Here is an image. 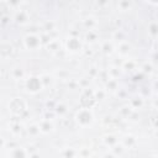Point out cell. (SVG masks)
<instances>
[{
  "label": "cell",
  "mask_w": 158,
  "mask_h": 158,
  "mask_svg": "<svg viewBox=\"0 0 158 158\" xmlns=\"http://www.w3.org/2000/svg\"><path fill=\"white\" fill-rule=\"evenodd\" d=\"M148 2H151V4H153V5H158V0H147Z\"/></svg>",
  "instance_id": "cell-28"
},
{
  "label": "cell",
  "mask_w": 158,
  "mask_h": 158,
  "mask_svg": "<svg viewBox=\"0 0 158 158\" xmlns=\"http://www.w3.org/2000/svg\"><path fill=\"white\" fill-rule=\"evenodd\" d=\"M136 67V63L133 62V60H131V59H128V60H126V62H123V68L125 69H132V68H135Z\"/></svg>",
  "instance_id": "cell-21"
},
{
  "label": "cell",
  "mask_w": 158,
  "mask_h": 158,
  "mask_svg": "<svg viewBox=\"0 0 158 158\" xmlns=\"http://www.w3.org/2000/svg\"><path fill=\"white\" fill-rule=\"evenodd\" d=\"M130 49H131V44H130L128 42H126V41H121L120 44L117 46V52H118L121 56L128 54Z\"/></svg>",
  "instance_id": "cell-6"
},
{
  "label": "cell",
  "mask_w": 158,
  "mask_h": 158,
  "mask_svg": "<svg viewBox=\"0 0 158 158\" xmlns=\"http://www.w3.org/2000/svg\"><path fill=\"white\" fill-rule=\"evenodd\" d=\"M114 37H115V40H118V41H123V40H125V35H123V33H122L120 30L115 32Z\"/></svg>",
  "instance_id": "cell-23"
},
{
  "label": "cell",
  "mask_w": 158,
  "mask_h": 158,
  "mask_svg": "<svg viewBox=\"0 0 158 158\" xmlns=\"http://www.w3.org/2000/svg\"><path fill=\"white\" fill-rule=\"evenodd\" d=\"M118 7H120V10L126 11L131 7V1L130 0H120L118 1Z\"/></svg>",
  "instance_id": "cell-14"
},
{
  "label": "cell",
  "mask_w": 158,
  "mask_h": 158,
  "mask_svg": "<svg viewBox=\"0 0 158 158\" xmlns=\"http://www.w3.org/2000/svg\"><path fill=\"white\" fill-rule=\"evenodd\" d=\"M147 32L152 38H157L158 37V22H151L147 26Z\"/></svg>",
  "instance_id": "cell-8"
},
{
  "label": "cell",
  "mask_w": 158,
  "mask_h": 158,
  "mask_svg": "<svg viewBox=\"0 0 158 158\" xmlns=\"http://www.w3.org/2000/svg\"><path fill=\"white\" fill-rule=\"evenodd\" d=\"M98 1V4L100 5V6H105V5H107L109 4V1L110 0H96Z\"/></svg>",
  "instance_id": "cell-26"
},
{
  "label": "cell",
  "mask_w": 158,
  "mask_h": 158,
  "mask_svg": "<svg viewBox=\"0 0 158 158\" xmlns=\"http://www.w3.org/2000/svg\"><path fill=\"white\" fill-rule=\"evenodd\" d=\"M67 106L63 104V102H59L57 106H56V112L57 114H59V115H64V114H67Z\"/></svg>",
  "instance_id": "cell-15"
},
{
  "label": "cell",
  "mask_w": 158,
  "mask_h": 158,
  "mask_svg": "<svg viewBox=\"0 0 158 158\" xmlns=\"http://www.w3.org/2000/svg\"><path fill=\"white\" fill-rule=\"evenodd\" d=\"M38 125H40V128H41V132H42V133H48V132H51V131L53 130V123H52V121H49V120H47V118H43Z\"/></svg>",
  "instance_id": "cell-5"
},
{
  "label": "cell",
  "mask_w": 158,
  "mask_h": 158,
  "mask_svg": "<svg viewBox=\"0 0 158 158\" xmlns=\"http://www.w3.org/2000/svg\"><path fill=\"white\" fill-rule=\"evenodd\" d=\"M48 48H51V51L56 52V51H58V49H59V43H58L56 40H52V41L48 43Z\"/></svg>",
  "instance_id": "cell-18"
},
{
  "label": "cell",
  "mask_w": 158,
  "mask_h": 158,
  "mask_svg": "<svg viewBox=\"0 0 158 158\" xmlns=\"http://www.w3.org/2000/svg\"><path fill=\"white\" fill-rule=\"evenodd\" d=\"M83 22H84V26L86 28H89V30H94L96 27V25H98V22H96V20L94 17H86V19L83 20Z\"/></svg>",
  "instance_id": "cell-9"
},
{
  "label": "cell",
  "mask_w": 158,
  "mask_h": 158,
  "mask_svg": "<svg viewBox=\"0 0 158 158\" xmlns=\"http://www.w3.org/2000/svg\"><path fill=\"white\" fill-rule=\"evenodd\" d=\"M25 85H26L27 91H30V93H32V94L38 93V91L44 86L43 83H42L41 77H36V75H32V77L27 78Z\"/></svg>",
  "instance_id": "cell-3"
},
{
  "label": "cell",
  "mask_w": 158,
  "mask_h": 158,
  "mask_svg": "<svg viewBox=\"0 0 158 158\" xmlns=\"http://www.w3.org/2000/svg\"><path fill=\"white\" fill-rule=\"evenodd\" d=\"M15 21L17 22V23H26L27 21H28V14L26 12V11H23V10H20L19 12H16V15H15Z\"/></svg>",
  "instance_id": "cell-7"
},
{
  "label": "cell",
  "mask_w": 158,
  "mask_h": 158,
  "mask_svg": "<svg viewBox=\"0 0 158 158\" xmlns=\"http://www.w3.org/2000/svg\"><path fill=\"white\" fill-rule=\"evenodd\" d=\"M102 51L105 52V53H111L112 52V49H114V47H112V44L110 43V42H104V44H102Z\"/></svg>",
  "instance_id": "cell-19"
},
{
  "label": "cell",
  "mask_w": 158,
  "mask_h": 158,
  "mask_svg": "<svg viewBox=\"0 0 158 158\" xmlns=\"http://www.w3.org/2000/svg\"><path fill=\"white\" fill-rule=\"evenodd\" d=\"M65 47L68 51L75 53V52H79L81 49V42L79 40V37H74V36H70L67 42H65Z\"/></svg>",
  "instance_id": "cell-4"
},
{
  "label": "cell",
  "mask_w": 158,
  "mask_h": 158,
  "mask_svg": "<svg viewBox=\"0 0 158 158\" xmlns=\"http://www.w3.org/2000/svg\"><path fill=\"white\" fill-rule=\"evenodd\" d=\"M10 154H11L12 157H20V156L23 157V156H27V152H26L23 148H21V151H19V148H16V151H15V152H11Z\"/></svg>",
  "instance_id": "cell-20"
},
{
  "label": "cell",
  "mask_w": 158,
  "mask_h": 158,
  "mask_svg": "<svg viewBox=\"0 0 158 158\" xmlns=\"http://www.w3.org/2000/svg\"><path fill=\"white\" fill-rule=\"evenodd\" d=\"M154 89H156V91H158V80L154 83Z\"/></svg>",
  "instance_id": "cell-29"
},
{
  "label": "cell",
  "mask_w": 158,
  "mask_h": 158,
  "mask_svg": "<svg viewBox=\"0 0 158 158\" xmlns=\"http://www.w3.org/2000/svg\"><path fill=\"white\" fill-rule=\"evenodd\" d=\"M27 131H28V133H32V135H37V133H40V132H41V128H40V125H36V123H33V125H30V126H28Z\"/></svg>",
  "instance_id": "cell-16"
},
{
  "label": "cell",
  "mask_w": 158,
  "mask_h": 158,
  "mask_svg": "<svg viewBox=\"0 0 158 158\" xmlns=\"http://www.w3.org/2000/svg\"><path fill=\"white\" fill-rule=\"evenodd\" d=\"M23 44L27 49H31V51H36L41 47L42 44V38L40 35L37 33H28L23 38Z\"/></svg>",
  "instance_id": "cell-2"
},
{
  "label": "cell",
  "mask_w": 158,
  "mask_h": 158,
  "mask_svg": "<svg viewBox=\"0 0 158 158\" xmlns=\"http://www.w3.org/2000/svg\"><path fill=\"white\" fill-rule=\"evenodd\" d=\"M130 105H131L132 109H139L143 105V100L141 98H133V99H131Z\"/></svg>",
  "instance_id": "cell-11"
},
{
  "label": "cell",
  "mask_w": 158,
  "mask_h": 158,
  "mask_svg": "<svg viewBox=\"0 0 158 158\" xmlns=\"http://www.w3.org/2000/svg\"><path fill=\"white\" fill-rule=\"evenodd\" d=\"M123 142H125L126 146H131V144H133V143L136 142V139H135L132 136H126L125 139H123Z\"/></svg>",
  "instance_id": "cell-22"
},
{
  "label": "cell",
  "mask_w": 158,
  "mask_h": 158,
  "mask_svg": "<svg viewBox=\"0 0 158 158\" xmlns=\"http://www.w3.org/2000/svg\"><path fill=\"white\" fill-rule=\"evenodd\" d=\"M75 120H77L79 126L86 127V126L91 125V122L94 121V115L88 107H83L81 110H79L75 114Z\"/></svg>",
  "instance_id": "cell-1"
},
{
  "label": "cell",
  "mask_w": 158,
  "mask_h": 158,
  "mask_svg": "<svg viewBox=\"0 0 158 158\" xmlns=\"http://www.w3.org/2000/svg\"><path fill=\"white\" fill-rule=\"evenodd\" d=\"M104 142H105L107 146H115V144L117 143V139H116L115 136L109 135V136H105V137H104Z\"/></svg>",
  "instance_id": "cell-13"
},
{
  "label": "cell",
  "mask_w": 158,
  "mask_h": 158,
  "mask_svg": "<svg viewBox=\"0 0 158 158\" xmlns=\"http://www.w3.org/2000/svg\"><path fill=\"white\" fill-rule=\"evenodd\" d=\"M106 86H107L109 90H115V89H117V81H116V79H115V78L109 79L107 83H106Z\"/></svg>",
  "instance_id": "cell-17"
},
{
  "label": "cell",
  "mask_w": 158,
  "mask_h": 158,
  "mask_svg": "<svg viewBox=\"0 0 158 158\" xmlns=\"http://www.w3.org/2000/svg\"><path fill=\"white\" fill-rule=\"evenodd\" d=\"M11 77H12L14 79H16V80L22 79V78L25 77V72H23L22 68H15V69H12V72H11Z\"/></svg>",
  "instance_id": "cell-10"
},
{
  "label": "cell",
  "mask_w": 158,
  "mask_h": 158,
  "mask_svg": "<svg viewBox=\"0 0 158 158\" xmlns=\"http://www.w3.org/2000/svg\"><path fill=\"white\" fill-rule=\"evenodd\" d=\"M9 4L12 6H16L17 4H20V0H9Z\"/></svg>",
  "instance_id": "cell-27"
},
{
  "label": "cell",
  "mask_w": 158,
  "mask_h": 158,
  "mask_svg": "<svg viewBox=\"0 0 158 158\" xmlns=\"http://www.w3.org/2000/svg\"><path fill=\"white\" fill-rule=\"evenodd\" d=\"M94 95H95V96H96V99L99 100V98H100V99H102V98L105 96V91H102V90H100V93H99V91H95V93H94Z\"/></svg>",
  "instance_id": "cell-25"
},
{
  "label": "cell",
  "mask_w": 158,
  "mask_h": 158,
  "mask_svg": "<svg viewBox=\"0 0 158 158\" xmlns=\"http://www.w3.org/2000/svg\"><path fill=\"white\" fill-rule=\"evenodd\" d=\"M85 38H86V41H88V42L93 43V42H95V41L98 40V33H96L94 30H89V32L86 33Z\"/></svg>",
  "instance_id": "cell-12"
},
{
  "label": "cell",
  "mask_w": 158,
  "mask_h": 158,
  "mask_svg": "<svg viewBox=\"0 0 158 158\" xmlns=\"http://www.w3.org/2000/svg\"><path fill=\"white\" fill-rule=\"evenodd\" d=\"M4 1H5V0H4Z\"/></svg>",
  "instance_id": "cell-30"
},
{
  "label": "cell",
  "mask_w": 158,
  "mask_h": 158,
  "mask_svg": "<svg viewBox=\"0 0 158 158\" xmlns=\"http://www.w3.org/2000/svg\"><path fill=\"white\" fill-rule=\"evenodd\" d=\"M142 69H143V72H144V73H151L153 68H152V65H151V64H147V63H146V64L142 67Z\"/></svg>",
  "instance_id": "cell-24"
}]
</instances>
